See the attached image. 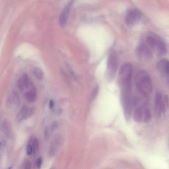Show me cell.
<instances>
[{"label":"cell","instance_id":"obj_1","mask_svg":"<svg viewBox=\"0 0 169 169\" xmlns=\"http://www.w3.org/2000/svg\"><path fill=\"white\" fill-rule=\"evenodd\" d=\"M137 91L145 96L150 94L152 85L148 74L146 71L141 70L138 72L135 79Z\"/></svg>","mask_w":169,"mask_h":169},{"label":"cell","instance_id":"obj_2","mask_svg":"<svg viewBox=\"0 0 169 169\" xmlns=\"http://www.w3.org/2000/svg\"><path fill=\"white\" fill-rule=\"evenodd\" d=\"M132 74V68L130 64H124L120 68L119 75L122 92L130 93Z\"/></svg>","mask_w":169,"mask_h":169},{"label":"cell","instance_id":"obj_3","mask_svg":"<svg viewBox=\"0 0 169 169\" xmlns=\"http://www.w3.org/2000/svg\"><path fill=\"white\" fill-rule=\"evenodd\" d=\"M142 14L140 10L136 8H131L127 11L125 21L126 25L133 27L141 20Z\"/></svg>","mask_w":169,"mask_h":169},{"label":"cell","instance_id":"obj_4","mask_svg":"<svg viewBox=\"0 0 169 169\" xmlns=\"http://www.w3.org/2000/svg\"><path fill=\"white\" fill-rule=\"evenodd\" d=\"M137 57L143 61H148L152 59V53L147 45L144 44L139 45L136 50Z\"/></svg>","mask_w":169,"mask_h":169},{"label":"cell","instance_id":"obj_5","mask_svg":"<svg viewBox=\"0 0 169 169\" xmlns=\"http://www.w3.org/2000/svg\"><path fill=\"white\" fill-rule=\"evenodd\" d=\"M74 1L75 0H70L59 16V26L62 28L64 27L67 24L70 11Z\"/></svg>","mask_w":169,"mask_h":169},{"label":"cell","instance_id":"obj_6","mask_svg":"<svg viewBox=\"0 0 169 169\" xmlns=\"http://www.w3.org/2000/svg\"><path fill=\"white\" fill-rule=\"evenodd\" d=\"M118 61L115 54L111 53L108 57L107 66L108 72L111 77L115 74L118 67Z\"/></svg>","mask_w":169,"mask_h":169},{"label":"cell","instance_id":"obj_7","mask_svg":"<svg viewBox=\"0 0 169 169\" xmlns=\"http://www.w3.org/2000/svg\"><path fill=\"white\" fill-rule=\"evenodd\" d=\"M34 112V108L27 106H23L18 113L16 118V121L20 123L23 120L28 119L31 117Z\"/></svg>","mask_w":169,"mask_h":169},{"label":"cell","instance_id":"obj_8","mask_svg":"<svg viewBox=\"0 0 169 169\" xmlns=\"http://www.w3.org/2000/svg\"><path fill=\"white\" fill-rule=\"evenodd\" d=\"M124 107V114L125 118L127 121L130 120L131 115L132 108V101L131 99L122 101Z\"/></svg>","mask_w":169,"mask_h":169},{"label":"cell","instance_id":"obj_9","mask_svg":"<svg viewBox=\"0 0 169 169\" xmlns=\"http://www.w3.org/2000/svg\"><path fill=\"white\" fill-rule=\"evenodd\" d=\"M158 55L164 56L166 54L167 49L165 42L158 37H157L155 48Z\"/></svg>","mask_w":169,"mask_h":169},{"label":"cell","instance_id":"obj_10","mask_svg":"<svg viewBox=\"0 0 169 169\" xmlns=\"http://www.w3.org/2000/svg\"><path fill=\"white\" fill-rule=\"evenodd\" d=\"M157 69L162 74L168 76L169 72V62L167 60L162 59L156 64Z\"/></svg>","mask_w":169,"mask_h":169},{"label":"cell","instance_id":"obj_11","mask_svg":"<svg viewBox=\"0 0 169 169\" xmlns=\"http://www.w3.org/2000/svg\"><path fill=\"white\" fill-rule=\"evenodd\" d=\"M7 104L8 106L10 107H11L12 105H14L16 107L19 106L20 101L19 96L15 90H13L8 96Z\"/></svg>","mask_w":169,"mask_h":169},{"label":"cell","instance_id":"obj_12","mask_svg":"<svg viewBox=\"0 0 169 169\" xmlns=\"http://www.w3.org/2000/svg\"><path fill=\"white\" fill-rule=\"evenodd\" d=\"M164 101L162 94L160 93L157 94L155 99V110L156 115L158 117L161 115V107Z\"/></svg>","mask_w":169,"mask_h":169},{"label":"cell","instance_id":"obj_13","mask_svg":"<svg viewBox=\"0 0 169 169\" xmlns=\"http://www.w3.org/2000/svg\"><path fill=\"white\" fill-rule=\"evenodd\" d=\"M144 105L138 106L135 109L133 114L134 121L137 123H141L143 119Z\"/></svg>","mask_w":169,"mask_h":169},{"label":"cell","instance_id":"obj_14","mask_svg":"<svg viewBox=\"0 0 169 169\" xmlns=\"http://www.w3.org/2000/svg\"><path fill=\"white\" fill-rule=\"evenodd\" d=\"M25 97L29 102H33L37 99V92L34 87L32 88L31 90L26 92L25 94Z\"/></svg>","mask_w":169,"mask_h":169},{"label":"cell","instance_id":"obj_15","mask_svg":"<svg viewBox=\"0 0 169 169\" xmlns=\"http://www.w3.org/2000/svg\"><path fill=\"white\" fill-rule=\"evenodd\" d=\"M1 129L3 133L7 136L9 137L11 133V126L7 120H4L1 125Z\"/></svg>","mask_w":169,"mask_h":169},{"label":"cell","instance_id":"obj_16","mask_svg":"<svg viewBox=\"0 0 169 169\" xmlns=\"http://www.w3.org/2000/svg\"><path fill=\"white\" fill-rule=\"evenodd\" d=\"M157 37V36L155 35H149L146 38V42L148 46L154 50H155Z\"/></svg>","mask_w":169,"mask_h":169},{"label":"cell","instance_id":"obj_17","mask_svg":"<svg viewBox=\"0 0 169 169\" xmlns=\"http://www.w3.org/2000/svg\"><path fill=\"white\" fill-rule=\"evenodd\" d=\"M152 115L150 108L147 105H144V111L143 120L145 123H147L149 122L151 119Z\"/></svg>","mask_w":169,"mask_h":169},{"label":"cell","instance_id":"obj_18","mask_svg":"<svg viewBox=\"0 0 169 169\" xmlns=\"http://www.w3.org/2000/svg\"><path fill=\"white\" fill-rule=\"evenodd\" d=\"M31 144L33 150V154L37 152L39 148V142L37 138H32L29 140V143Z\"/></svg>","mask_w":169,"mask_h":169},{"label":"cell","instance_id":"obj_19","mask_svg":"<svg viewBox=\"0 0 169 169\" xmlns=\"http://www.w3.org/2000/svg\"><path fill=\"white\" fill-rule=\"evenodd\" d=\"M34 75L39 80H41L44 77L43 72L38 67L34 68L33 70Z\"/></svg>","mask_w":169,"mask_h":169},{"label":"cell","instance_id":"obj_20","mask_svg":"<svg viewBox=\"0 0 169 169\" xmlns=\"http://www.w3.org/2000/svg\"><path fill=\"white\" fill-rule=\"evenodd\" d=\"M22 80L24 84V87L26 88L28 87L29 84H31V83L30 82L29 78L28 75L27 74H23L22 77Z\"/></svg>","mask_w":169,"mask_h":169},{"label":"cell","instance_id":"obj_21","mask_svg":"<svg viewBox=\"0 0 169 169\" xmlns=\"http://www.w3.org/2000/svg\"><path fill=\"white\" fill-rule=\"evenodd\" d=\"M99 87L96 86L93 89L91 96H90V101H93L97 96L99 91Z\"/></svg>","mask_w":169,"mask_h":169},{"label":"cell","instance_id":"obj_22","mask_svg":"<svg viewBox=\"0 0 169 169\" xmlns=\"http://www.w3.org/2000/svg\"><path fill=\"white\" fill-rule=\"evenodd\" d=\"M23 168L25 169H29L31 168L32 164L30 161L26 160L23 161Z\"/></svg>","mask_w":169,"mask_h":169},{"label":"cell","instance_id":"obj_23","mask_svg":"<svg viewBox=\"0 0 169 169\" xmlns=\"http://www.w3.org/2000/svg\"><path fill=\"white\" fill-rule=\"evenodd\" d=\"M17 85L20 91L22 92L24 89V86L22 79H19L18 80Z\"/></svg>","mask_w":169,"mask_h":169},{"label":"cell","instance_id":"obj_24","mask_svg":"<svg viewBox=\"0 0 169 169\" xmlns=\"http://www.w3.org/2000/svg\"><path fill=\"white\" fill-rule=\"evenodd\" d=\"M27 153L28 155L31 156L33 154V150L31 144L28 143L27 147Z\"/></svg>","mask_w":169,"mask_h":169},{"label":"cell","instance_id":"obj_25","mask_svg":"<svg viewBox=\"0 0 169 169\" xmlns=\"http://www.w3.org/2000/svg\"><path fill=\"white\" fill-rule=\"evenodd\" d=\"M44 138L45 141H47L49 139V130L48 127H46L45 130L44 132Z\"/></svg>","mask_w":169,"mask_h":169},{"label":"cell","instance_id":"obj_26","mask_svg":"<svg viewBox=\"0 0 169 169\" xmlns=\"http://www.w3.org/2000/svg\"><path fill=\"white\" fill-rule=\"evenodd\" d=\"M42 161H43V160H42L41 157H39L37 159V164L38 168H40L42 164Z\"/></svg>","mask_w":169,"mask_h":169},{"label":"cell","instance_id":"obj_27","mask_svg":"<svg viewBox=\"0 0 169 169\" xmlns=\"http://www.w3.org/2000/svg\"><path fill=\"white\" fill-rule=\"evenodd\" d=\"M58 126V124L56 122H54L52 123L51 126V130L52 131L55 130Z\"/></svg>","mask_w":169,"mask_h":169},{"label":"cell","instance_id":"obj_28","mask_svg":"<svg viewBox=\"0 0 169 169\" xmlns=\"http://www.w3.org/2000/svg\"><path fill=\"white\" fill-rule=\"evenodd\" d=\"M164 101L166 105L167 106V108H168L169 105V100L168 96L167 95H165L164 96Z\"/></svg>","mask_w":169,"mask_h":169},{"label":"cell","instance_id":"obj_29","mask_svg":"<svg viewBox=\"0 0 169 169\" xmlns=\"http://www.w3.org/2000/svg\"><path fill=\"white\" fill-rule=\"evenodd\" d=\"M54 102L53 100H51L49 102V108L50 109H52L54 107Z\"/></svg>","mask_w":169,"mask_h":169},{"label":"cell","instance_id":"obj_30","mask_svg":"<svg viewBox=\"0 0 169 169\" xmlns=\"http://www.w3.org/2000/svg\"><path fill=\"white\" fill-rule=\"evenodd\" d=\"M62 110L61 109L59 110L58 111V114L59 115H61L62 113Z\"/></svg>","mask_w":169,"mask_h":169},{"label":"cell","instance_id":"obj_31","mask_svg":"<svg viewBox=\"0 0 169 169\" xmlns=\"http://www.w3.org/2000/svg\"><path fill=\"white\" fill-rule=\"evenodd\" d=\"M2 147V144L1 142H0V149Z\"/></svg>","mask_w":169,"mask_h":169}]
</instances>
